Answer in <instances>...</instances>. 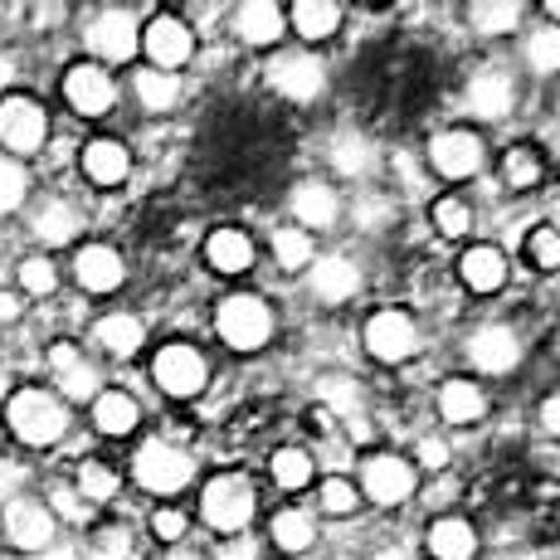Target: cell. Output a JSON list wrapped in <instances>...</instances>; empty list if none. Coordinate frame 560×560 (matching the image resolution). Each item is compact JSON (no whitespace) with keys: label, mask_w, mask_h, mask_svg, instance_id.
<instances>
[{"label":"cell","mask_w":560,"mask_h":560,"mask_svg":"<svg viewBox=\"0 0 560 560\" xmlns=\"http://www.w3.org/2000/svg\"><path fill=\"white\" fill-rule=\"evenodd\" d=\"M5 424L25 448H49V444H59L63 429H69V409H63L59 395L39 390V385H25V390H15L5 400Z\"/></svg>","instance_id":"6da1fadb"},{"label":"cell","mask_w":560,"mask_h":560,"mask_svg":"<svg viewBox=\"0 0 560 560\" xmlns=\"http://www.w3.org/2000/svg\"><path fill=\"white\" fill-rule=\"evenodd\" d=\"M190 472H196V463H190L186 448H176L171 439H147L142 448H137L132 458V478L142 482L147 492H180L190 482Z\"/></svg>","instance_id":"7a4b0ae2"},{"label":"cell","mask_w":560,"mask_h":560,"mask_svg":"<svg viewBox=\"0 0 560 560\" xmlns=\"http://www.w3.org/2000/svg\"><path fill=\"white\" fill-rule=\"evenodd\" d=\"M200 516L214 526V532H244L254 516V488L240 472H220V478L205 482L200 492Z\"/></svg>","instance_id":"3957f363"},{"label":"cell","mask_w":560,"mask_h":560,"mask_svg":"<svg viewBox=\"0 0 560 560\" xmlns=\"http://www.w3.org/2000/svg\"><path fill=\"white\" fill-rule=\"evenodd\" d=\"M45 137H49V113L30 98V93H5V98H0V147H5L10 156L39 152Z\"/></svg>","instance_id":"277c9868"},{"label":"cell","mask_w":560,"mask_h":560,"mask_svg":"<svg viewBox=\"0 0 560 560\" xmlns=\"http://www.w3.org/2000/svg\"><path fill=\"white\" fill-rule=\"evenodd\" d=\"M214 327H220V337L230 341L234 351H258L268 337H273V312L264 307V298L234 293L220 303V312H214Z\"/></svg>","instance_id":"5b68a950"},{"label":"cell","mask_w":560,"mask_h":560,"mask_svg":"<svg viewBox=\"0 0 560 560\" xmlns=\"http://www.w3.org/2000/svg\"><path fill=\"white\" fill-rule=\"evenodd\" d=\"M0 532H5V541L15 546V551L45 556L54 546V512L35 498H10L5 508H0Z\"/></svg>","instance_id":"8992f818"},{"label":"cell","mask_w":560,"mask_h":560,"mask_svg":"<svg viewBox=\"0 0 560 560\" xmlns=\"http://www.w3.org/2000/svg\"><path fill=\"white\" fill-rule=\"evenodd\" d=\"M152 375H156V385L171 395V400H190V395L205 390V375H210V365H205V357L190 347V341H171V347L156 351Z\"/></svg>","instance_id":"52a82bcc"},{"label":"cell","mask_w":560,"mask_h":560,"mask_svg":"<svg viewBox=\"0 0 560 560\" xmlns=\"http://www.w3.org/2000/svg\"><path fill=\"white\" fill-rule=\"evenodd\" d=\"M142 49H147V59H152V69L171 73V69H180V63H190L196 35H190V25L180 15H152L142 30Z\"/></svg>","instance_id":"ba28073f"},{"label":"cell","mask_w":560,"mask_h":560,"mask_svg":"<svg viewBox=\"0 0 560 560\" xmlns=\"http://www.w3.org/2000/svg\"><path fill=\"white\" fill-rule=\"evenodd\" d=\"M117 89H113V73L103 69V63H73L69 73H63V103L73 107L79 117H103L107 107H113Z\"/></svg>","instance_id":"9c48e42d"},{"label":"cell","mask_w":560,"mask_h":560,"mask_svg":"<svg viewBox=\"0 0 560 560\" xmlns=\"http://www.w3.org/2000/svg\"><path fill=\"white\" fill-rule=\"evenodd\" d=\"M49 371H54V385H59L63 400H73V405L98 400V371H93V361L83 357L73 341H54L49 347Z\"/></svg>","instance_id":"30bf717a"},{"label":"cell","mask_w":560,"mask_h":560,"mask_svg":"<svg viewBox=\"0 0 560 560\" xmlns=\"http://www.w3.org/2000/svg\"><path fill=\"white\" fill-rule=\"evenodd\" d=\"M365 351H371L375 361L385 365H400L405 357H415L419 351V331L415 322L405 317V312H375L371 322H365Z\"/></svg>","instance_id":"8fae6325"},{"label":"cell","mask_w":560,"mask_h":560,"mask_svg":"<svg viewBox=\"0 0 560 560\" xmlns=\"http://www.w3.org/2000/svg\"><path fill=\"white\" fill-rule=\"evenodd\" d=\"M89 49L98 54L103 63H127L142 49V25H137L127 10H103L89 25Z\"/></svg>","instance_id":"7c38bea8"},{"label":"cell","mask_w":560,"mask_h":560,"mask_svg":"<svg viewBox=\"0 0 560 560\" xmlns=\"http://www.w3.org/2000/svg\"><path fill=\"white\" fill-rule=\"evenodd\" d=\"M361 488L371 502H381V508H395V502H405L409 492H415V468H409L405 458L395 454H371L361 463Z\"/></svg>","instance_id":"4fadbf2b"},{"label":"cell","mask_w":560,"mask_h":560,"mask_svg":"<svg viewBox=\"0 0 560 560\" xmlns=\"http://www.w3.org/2000/svg\"><path fill=\"white\" fill-rule=\"evenodd\" d=\"M73 278H79L83 293H117L127 278V264L113 244H83L73 254Z\"/></svg>","instance_id":"5bb4252c"},{"label":"cell","mask_w":560,"mask_h":560,"mask_svg":"<svg viewBox=\"0 0 560 560\" xmlns=\"http://www.w3.org/2000/svg\"><path fill=\"white\" fill-rule=\"evenodd\" d=\"M429 161H434V171L439 176H448V180H468V176H478L482 171V142L472 132H439L434 142H429Z\"/></svg>","instance_id":"9a60e30c"},{"label":"cell","mask_w":560,"mask_h":560,"mask_svg":"<svg viewBox=\"0 0 560 560\" xmlns=\"http://www.w3.org/2000/svg\"><path fill=\"white\" fill-rule=\"evenodd\" d=\"M468 357H472L478 371L502 375V371H512V365L522 361V341H516L512 327H482V331H472Z\"/></svg>","instance_id":"2e32d148"},{"label":"cell","mask_w":560,"mask_h":560,"mask_svg":"<svg viewBox=\"0 0 560 560\" xmlns=\"http://www.w3.org/2000/svg\"><path fill=\"white\" fill-rule=\"evenodd\" d=\"M79 166L93 186H122L127 171H132V152H127L122 142H113V137H93V142L83 147Z\"/></svg>","instance_id":"e0dca14e"},{"label":"cell","mask_w":560,"mask_h":560,"mask_svg":"<svg viewBox=\"0 0 560 560\" xmlns=\"http://www.w3.org/2000/svg\"><path fill=\"white\" fill-rule=\"evenodd\" d=\"M268 83H273V89L283 93V98L307 103V98H317V93H322V63H317V59H307V54H288V59H278V63H273Z\"/></svg>","instance_id":"ac0fdd59"},{"label":"cell","mask_w":560,"mask_h":560,"mask_svg":"<svg viewBox=\"0 0 560 560\" xmlns=\"http://www.w3.org/2000/svg\"><path fill=\"white\" fill-rule=\"evenodd\" d=\"M93 341H98L107 357L127 361V357H137V351H142L147 327L137 317H127V312H107V317L93 322Z\"/></svg>","instance_id":"d6986e66"},{"label":"cell","mask_w":560,"mask_h":560,"mask_svg":"<svg viewBox=\"0 0 560 560\" xmlns=\"http://www.w3.org/2000/svg\"><path fill=\"white\" fill-rule=\"evenodd\" d=\"M468 107L478 117H508L512 113V79L502 69H482L468 83Z\"/></svg>","instance_id":"ffe728a7"},{"label":"cell","mask_w":560,"mask_h":560,"mask_svg":"<svg viewBox=\"0 0 560 560\" xmlns=\"http://www.w3.org/2000/svg\"><path fill=\"white\" fill-rule=\"evenodd\" d=\"M137 419H142V409L127 390H98V400H93V424H98V434L107 439H122L137 429Z\"/></svg>","instance_id":"44dd1931"},{"label":"cell","mask_w":560,"mask_h":560,"mask_svg":"<svg viewBox=\"0 0 560 560\" xmlns=\"http://www.w3.org/2000/svg\"><path fill=\"white\" fill-rule=\"evenodd\" d=\"M429 551H434V560H472L478 556V532L463 516H444V522L429 526Z\"/></svg>","instance_id":"7402d4cb"},{"label":"cell","mask_w":560,"mask_h":560,"mask_svg":"<svg viewBox=\"0 0 560 560\" xmlns=\"http://www.w3.org/2000/svg\"><path fill=\"white\" fill-rule=\"evenodd\" d=\"M205 258H210L214 273H244L254 264V244L244 230H214L205 240Z\"/></svg>","instance_id":"603a6c76"},{"label":"cell","mask_w":560,"mask_h":560,"mask_svg":"<svg viewBox=\"0 0 560 560\" xmlns=\"http://www.w3.org/2000/svg\"><path fill=\"white\" fill-rule=\"evenodd\" d=\"M463 283H468L472 293H498V288L508 283V258H502V249L478 244V249L463 254Z\"/></svg>","instance_id":"cb8c5ba5"},{"label":"cell","mask_w":560,"mask_h":560,"mask_svg":"<svg viewBox=\"0 0 560 560\" xmlns=\"http://www.w3.org/2000/svg\"><path fill=\"white\" fill-rule=\"evenodd\" d=\"M312 288H317V298H327V303H347L361 288V273L351 258H322V264L312 268Z\"/></svg>","instance_id":"d4e9b609"},{"label":"cell","mask_w":560,"mask_h":560,"mask_svg":"<svg viewBox=\"0 0 560 560\" xmlns=\"http://www.w3.org/2000/svg\"><path fill=\"white\" fill-rule=\"evenodd\" d=\"M293 214L312 230H327V224H337V190L322 186V180H303L293 190Z\"/></svg>","instance_id":"484cf974"},{"label":"cell","mask_w":560,"mask_h":560,"mask_svg":"<svg viewBox=\"0 0 560 560\" xmlns=\"http://www.w3.org/2000/svg\"><path fill=\"white\" fill-rule=\"evenodd\" d=\"M288 20H293V30L303 39H327V35H337V25H341V5H331V0H298V5L288 10Z\"/></svg>","instance_id":"4316f807"},{"label":"cell","mask_w":560,"mask_h":560,"mask_svg":"<svg viewBox=\"0 0 560 560\" xmlns=\"http://www.w3.org/2000/svg\"><path fill=\"white\" fill-rule=\"evenodd\" d=\"M482 409H488V400H482V390L472 381H448L439 390V415L448 424H472V419H482Z\"/></svg>","instance_id":"83f0119b"},{"label":"cell","mask_w":560,"mask_h":560,"mask_svg":"<svg viewBox=\"0 0 560 560\" xmlns=\"http://www.w3.org/2000/svg\"><path fill=\"white\" fill-rule=\"evenodd\" d=\"M234 25H240V35L249 39V45H273V39L283 35V10L268 5V0H254V5H240Z\"/></svg>","instance_id":"f1b7e54d"},{"label":"cell","mask_w":560,"mask_h":560,"mask_svg":"<svg viewBox=\"0 0 560 560\" xmlns=\"http://www.w3.org/2000/svg\"><path fill=\"white\" fill-rule=\"evenodd\" d=\"M132 89L147 113H166V107H176V98H180V79L176 73H161V69H142L132 79Z\"/></svg>","instance_id":"f546056e"},{"label":"cell","mask_w":560,"mask_h":560,"mask_svg":"<svg viewBox=\"0 0 560 560\" xmlns=\"http://www.w3.org/2000/svg\"><path fill=\"white\" fill-rule=\"evenodd\" d=\"M73 492H79L83 502H113V492H117V472H113V463H103V458H83V463H79V482H73Z\"/></svg>","instance_id":"4dcf8cb0"},{"label":"cell","mask_w":560,"mask_h":560,"mask_svg":"<svg viewBox=\"0 0 560 560\" xmlns=\"http://www.w3.org/2000/svg\"><path fill=\"white\" fill-rule=\"evenodd\" d=\"M35 234L45 244H69L73 234H79V210L63 205V200H49L45 210H39V220H35Z\"/></svg>","instance_id":"1f68e13d"},{"label":"cell","mask_w":560,"mask_h":560,"mask_svg":"<svg viewBox=\"0 0 560 560\" xmlns=\"http://www.w3.org/2000/svg\"><path fill=\"white\" fill-rule=\"evenodd\" d=\"M15 278H20V293H30V298H49L54 288H59V268H54L45 254H30V258H20Z\"/></svg>","instance_id":"d6a6232c"},{"label":"cell","mask_w":560,"mask_h":560,"mask_svg":"<svg viewBox=\"0 0 560 560\" xmlns=\"http://www.w3.org/2000/svg\"><path fill=\"white\" fill-rule=\"evenodd\" d=\"M273 478H278V488L303 492L312 482V454L307 448H278L273 454Z\"/></svg>","instance_id":"836d02e7"},{"label":"cell","mask_w":560,"mask_h":560,"mask_svg":"<svg viewBox=\"0 0 560 560\" xmlns=\"http://www.w3.org/2000/svg\"><path fill=\"white\" fill-rule=\"evenodd\" d=\"M273 541L283 546V551H307V546L317 541V526H312L307 512H278L273 516Z\"/></svg>","instance_id":"e575fe53"},{"label":"cell","mask_w":560,"mask_h":560,"mask_svg":"<svg viewBox=\"0 0 560 560\" xmlns=\"http://www.w3.org/2000/svg\"><path fill=\"white\" fill-rule=\"evenodd\" d=\"M468 15L482 35H508V30H516V20H522V5H512V0H498V5L482 0V5H472Z\"/></svg>","instance_id":"d590c367"},{"label":"cell","mask_w":560,"mask_h":560,"mask_svg":"<svg viewBox=\"0 0 560 560\" xmlns=\"http://www.w3.org/2000/svg\"><path fill=\"white\" fill-rule=\"evenodd\" d=\"M25 196H30V171L15 156H0V214L20 210Z\"/></svg>","instance_id":"8d00e7d4"},{"label":"cell","mask_w":560,"mask_h":560,"mask_svg":"<svg viewBox=\"0 0 560 560\" xmlns=\"http://www.w3.org/2000/svg\"><path fill=\"white\" fill-rule=\"evenodd\" d=\"M331 166H337L341 176H361V171L371 166V147H365V137L341 132L337 142H331Z\"/></svg>","instance_id":"74e56055"},{"label":"cell","mask_w":560,"mask_h":560,"mask_svg":"<svg viewBox=\"0 0 560 560\" xmlns=\"http://www.w3.org/2000/svg\"><path fill=\"white\" fill-rule=\"evenodd\" d=\"M273 254H278V264H283L288 273L307 268V264H312V240H307V230H278V234H273Z\"/></svg>","instance_id":"f35d334b"},{"label":"cell","mask_w":560,"mask_h":560,"mask_svg":"<svg viewBox=\"0 0 560 560\" xmlns=\"http://www.w3.org/2000/svg\"><path fill=\"white\" fill-rule=\"evenodd\" d=\"M508 186H516V190H532L536 180H541V156L532 152V147H512L508 152Z\"/></svg>","instance_id":"ab89813d"},{"label":"cell","mask_w":560,"mask_h":560,"mask_svg":"<svg viewBox=\"0 0 560 560\" xmlns=\"http://www.w3.org/2000/svg\"><path fill=\"white\" fill-rule=\"evenodd\" d=\"M434 224H439V234H448V240H458V234H468L472 230V210L463 200H439L434 205Z\"/></svg>","instance_id":"60d3db41"},{"label":"cell","mask_w":560,"mask_h":560,"mask_svg":"<svg viewBox=\"0 0 560 560\" xmlns=\"http://www.w3.org/2000/svg\"><path fill=\"white\" fill-rule=\"evenodd\" d=\"M526 258H532L536 268H560V230H551V224L532 230V240H526Z\"/></svg>","instance_id":"b9f144b4"},{"label":"cell","mask_w":560,"mask_h":560,"mask_svg":"<svg viewBox=\"0 0 560 560\" xmlns=\"http://www.w3.org/2000/svg\"><path fill=\"white\" fill-rule=\"evenodd\" d=\"M526 59H532V69L556 73L560 69V30H541V35H532V45H526Z\"/></svg>","instance_id":"7bdbcfd3"},{"label":"cell","mask_w":560,"mask_h":560,"mask_svg":"<svg viewBox=\"0 0 560 560\" xmlns=\"http://www.w3.org/2000/svg\"><path fill=\"white\" fill-rule=\"evenodd\" d=\"M93 551H98V560H127L132 556V532L127 526H98L93 532Z\"/></svg>","instance_id":"ee69618b"},{"label":"cell","mask_w":560,"mask_h":560,"mask_svg":"<svg viewBox=\"0 0 560 560\" xmlns=\"http://www.w3.org/2000/svg\"><path fill=\"white\" fill-rule=\"evenodd\" d=\"M322 400L337 409V415H357V405H361L357 381H347V375H327V381H322Z\"/></svg>","instance_id":"f6af8a7d"},{"label":"cell","mask_w":560,"mask_h":560,"mask_svg":"<svg viewBox=\"0 0 560 560\" xmlns=\"http://www.w3.org/2000/svg\"><path fill=\"white\" fill-rule=\"evenodd\" d=\"M322 508H327L331 516H351V512H357V488H351V482H341V478L322 482Z\"/></svg>","instance_id":"bcb514c9"},{"label":"cell","mask_w":560,"mask_h":560,"mask_svg":"<svg viewBox=\"0 0 560 560\" xmlns=\"http://www.w3.org/2000/svg\"><path fill=\"white\" fill-rule=\"evenodd\" d=\"M152 532L161 536V541H180V536H186V512L161 508V512L152 516Z\"/></svg>","instance_id":"7dc6e473"},{"label":"cell","mask_w":560,"mask_h":560,"mask_svg":"<svg viewBox=\"0 0 560 560\" xmlns=\"http://www.w3.org/2000/svg\"><path fill=\"white\" fill-rule=\"evenodd\" d=\"M49 502H54L49 512L69 516V522H83V516H89V508H83V498H79L73 488H54V492H49Z\"/></svg>","instance_id":"c3c4849f"},{"label":"cell","mask_w":560,"mask_h":560,"mask_svg":"<svg viewBox=\"0 0 560 560\" xmlns=\"http://www.w3.org/2000/svg\"><path fill=\"white\" fill-rule=\"evenodd\" d=\"M385 220H390V205H385V200H361V230L385 224Z\"/></svg>","instance_id":"681fc988"},{"label":"cell","mask_w":560,"mask_h":560,"mask_svg":"<svg viewBox=\"0 0 560 560\" xmlns=\"http://www.w3.org/2000/svg\"><path fill=\"white\" fill-rule=\"evenodd\" d=\"M419 458H424L429 468H444V463H448V448L439 444V439H424V444H419Z\"/></svg>","instance_id":"f907efd6"},{"label":"cell","mask_w":560,"mask_h":560,"mask_svg":"<svg viewBox=\"0 0 560 560\" xmlns=\"http://www.w3.org/2000/svg\"><path fill=\"white\" fill-rule=\"evenodd\" d=\"M20 312H25V298H20V293H0V322H20Z\"/></svg>","instance_id":"816d5d0a"},{"label":"cell","mask_w":560,"mask_h":560,"mask_svg":"<svg viewBox=\"0 0 560 560\" xmlns=\"http://www.w3.org/2000/svg\"><path fill=\"white\" fill-rule=\"evenodd\" d=\"M395 171H400V176H405V186H409V190H419V186H424V180H419V166H415V161H409L405 152L395 156Z\"/></svg>","instance_id":"f5cc1de1"},{"label":"cell","mask_w":560,"mask_h":560,"mask_svg":"<svg viewBox=\"0 0 560 560\" xmlns=\"http://www.w3.org/2000/svg\"><path fill=\"white\" fill-rule=\"evenodd\" d=\"M541 424L560 439V395H551V400H546V409H541Z\"/></svg>","instance_id":"db71d44e"},{"label":"cell","mask_w":560,"mask_h":560,"mask_svg":"<svg viewBox=\"0 0 560 560\" xmlns=\"http://www.w3.org/2000/svg\"><path fill=\"white\" fill-rule=\"evenodd\" d=\"M220 560H254V546L249 541H234V546H224Z\"/></svg>","instance_id":"11a10c76"},{"label":"cell","mask_w":560,"mask_h":560,"mask_svg":"<svg viewBox=\"0 0 560 560\" xmlns=\"http://www.w3.org/2000/svg\"><path fill=\"white\" fill-rule=\"evenodd\" d=\"M39 560H79V556H73V551H69V546H49V551H45V556H39Z\"/></svg>","instance_id":"9f6ffc18"},{"label":"cell","mask_w":560,"mask_h":560,"mask_svg":"<svg viewBox=\"0 0 560 560\" xmlns=\"http://www.w3.org/2000/svg\"><path fill=\"white\" fill-rule=\"evenodd\" d=\"M59 15H63L59 5H39V10H35V20H59Z\"/></svg>","instance_id":"6f0895ef"},{"label":"cell","mask_w":560,"mask_h":560,"mask_svg":"<svg viewBox=\"0 0 560 560\" xmlns=\"http://www.w3.org/2000/svg\"><path fill=\"white\" fill-rule=\"evenodd\" d=\"M166 560H205V556H196V551H186V546H176V551H171Z\"/></svg>","instance_id":"680465c9"},{"label":"cell","mask_w":560,"mask_h":560,"mask_svg":"<svg viewBox=\"0 0 560 560\" xmlns=\"http://www.w3.org/2000/svg\"><path fill=\"white\" fill-rule=\"evenodd\" d=\"M5 400H10V381H5V371H0V409H5Z\"/></svg>","instance_id":"91938a15"},{"label":"cell","mask_w":560,"mask_h":560,"mask_svg":"<svg viewBox=\"0 0 560 560\" xmlns=\"http://www.w3.org/2000/svg\"><path fill=\"white\" fill-rule=\"evenodd\" d=\"M375 560H405V551H381Z\"/></svg>","instance_id":"94428289"},{"label":"cell","mask_w":560,"mask_h":560,"mask_svg":"<svg viewBox=\"0 0 560 560\" xmlns=\"http://www.w3.org/2000/svg\"><path fill=\"white\" fill-rule=\"evenodd\" d=\"M546 15H551V20H560V0H551V5H546Z\"/></svg>","instance_id":"6125c7cd"},{"label":"cell","mask_w":560,"mask_h":560,"mask_svg":"<svg viewBox=\"0 0 560 560\" xmlns=\"http://www.w3.org/2000/svg\"><path fill=\"white\" fill-rule=\"evenodd\" d=\"M5 482H10V463H0V488H5Z\"/></svg>","instance_id":"be15d7a7"},{"label":"cell","mask_w":560,"mask_h":560,"mask_svg":"<svg viewBox=\"0 0 560 560\" xmlns=\"http://www.w3.org/2000/svg\"><path fill=\"white\" fill-rule=\"evenodd\" d=\"M10 79V59H0V83H5Z\"/></svg>","instance_id":"e7e4bbea"}]
</instances>
